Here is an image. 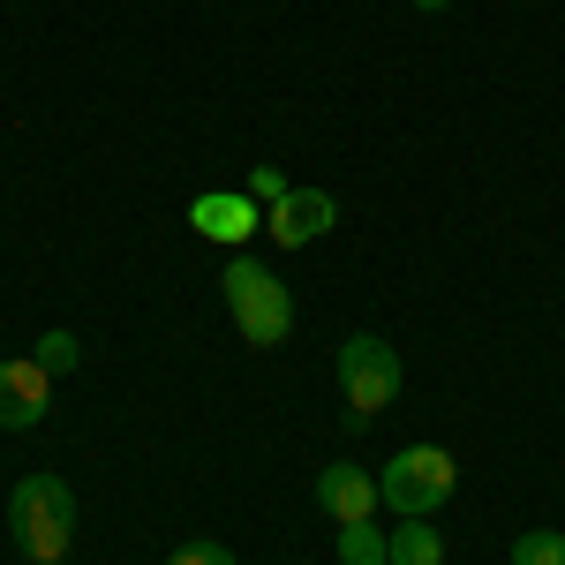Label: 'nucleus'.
Segmentation results:
<instances>
[{
  "instance_id": "nucleus-1",
  "label": "nucleus",
  "mask_w": 565,
  "mask_h": 565,
  "mask_svg": "<svg viewBox=\"0 0 565 565\" xmlns=\"http://www.w3.org/2000/svg\"><path fill=\"white\" fill-rule=\"evenodd\" d=\"M8 521H15V543L31 565H61L68 558V535H76V498L61 476H23L15 498H8Z\"/></svg>"
},
{
  "instance_id": "nucleus-2",
  "label": "nucleus",
  "mask_w": 565,
  "mask_h": 565,
  "mask_svg": "<svg viewBox=\"0 0 565 565\" xmlns=\"http://www.w3.org/2000/svg\"><path fill=\"white\" fill-rule=\"evenodd\" d=\"M218 287H226L234 332H242L249 348H279V340L295 332V295H287V279H279V271H264L257 257H234Z\"/></svg>"
},
{
  "instance_id": "nucleus-3",
  "label": "nucleus",
  "mask_w": 565,
  "mask_h": 565,
  "mask_svg": "<svg viewBox=\"0 0 565 565\" xmlns=\"http://www.w3.org/2000/svg\"><path fill=\"white\" fill-rule=\"evenodd\" d=\"M452 482H460V468H452L445 445H407V452H392L385 476H377V505H392L399 521H430L437 505L452 498Z\"/></svg>"
},
{
  "instance_id": "nucleus-4",
  "label": "nucleus",
  "mask_w": 565,
  "mask_h": 565,
  "mask_svg": "<svg viewBox=\"0 0 565 565\" xmlns=\"http://www.w3.org/2000/svg\"><path fill=\"white\" fill-rule=\"evenodd\" d=\"M340 392H348V423H370L377 407L399 399V348H385L377 332L340 340Z\"/></svg>"
},
{
  "instance_id": "nucleus-5",
  "label": "nucleus",
  "mask_w": 565,
  "mask_h": 565,
  "mask_svg": "<svg viewBox=\"0 0 565 565\" xmlns=\"http://www.w3.org/2000/svg\"><path fill=\"white\" fill-rule=\"evenodd\" d=\"M332 218H340V204H332L324 189H287V196L271 204V218H264V234H271L279 249H309L317 234H332Z\"/></svg>"
},
{
  "instance_id": "nucleus-6",
  "label": "nucleus",
  "mask_w": 565,
  "mask_h": 565,
  "mask_svg": "<svg viewBox=\"0 0 565 565\" xmlns=\"http://www.w3.org/2000/svg\"><path fill=\"white\" fill-rule=\"evenodd\" d=\"M45 407H53V377L39 362H0V430H39Z\"/></svg>"
},
{
  "instance_id": "nucleus-7",
  "label": "nucleus",
  "mask_w": 565,
  "mask_h": 565,
  "mask_svg": "<svg viewBox=\"0 0 565 565\" xmlns=\"http://www.w3.org/2000/svg\"><path fill=\"white\" fill-rule=\"evenodd\" d=\"M189 226H196L204 242H226V249H242V242L257 234L264 218H257V204H249L242 189H204V196L189 204Z\"/></svg>"
},
{
  "instance_id": "nucleus-8",
  "label": "nucleus",
  "mask_w": 565,
  "mask_h": 565,
  "mask_svg": "<svg viewBox=\"0 0 565 565\" xmlns=\"http://www.w3.org/2000/svg\"><path fill=\"white\" fill-rule=\"evenodd\" d=\"M317 505H324L340 527L377 521V476H370V468H354V460H332V468L317 476Z\"/></svg>"
},
{
  "instance_id": "nucleus-9",
  "label": "nucleus",
  "mask_w": 565,
  "mask_h": 565,
  "mask_svg": "<svg viewBox=\"0 0 565 565\" xmlns=\"http://www.w3.org/2000/svg\"><path fill=\"white\" fill-rule=\"evenodd\" d=\"M340 565H392V535L377 521L340 527Z\"/></svg>"
},
{
  "instance_id": "nucleus-10",
  "label": "nucleus",
  "mask_w": 565,
  "mask_h": 565,
  "mask_svg": "<svg viewBox=\"0 0 565 565\" xmlns=\"http://www.w3.org/2000/svg\"><path fill=\"white\" fill-rule=\"evenodd\" d=\"M392 565H445V535L423 527V521L392 527Z\"/></svg>"
},
{
  "instance_id": "nucleus-11",
  "label": "nucleus",
  "mask_w": 565,
  "mask_h": 565,
  "mask_svg": "<svg viewBox=\"0 0 565 565\" xmlns=\"http://www.w3.org/2000/svg\"><path fill=\"white\" fill-rule=\"evenodd\" d=\"M31 362H39L45 377H68V370H76V362H84V340H76V332H61V324H53V332H45V340H39V354H31Z\"/></svg>"
},
{
  "instance_id": "nucleus-12",
  "label": "nucleus",
  "mask_w": 565,
  "mask_h": 565,
  "mask_svg": "<svg viewBox=\"0 0 565 565\" xmlns=\"http://www.w3.org/2000/svg\"><path fill=\"white\" fill-rule=\"evenodd\" d=\"M513 565H565V535L558 527H527L513 543Z\"/></svg>"
},
{
  "instance_id": "nucleus-13",
  "label": "nucleus",
  "mask_w": 565,
  "mask_h": 565,
  "mask_svg": "<svg viewBox=\"0 0 565 565\" xmlns=\"http://www.w3.org/2000/svg\"><path fill=\"white\" fill-rule=\"evenodd\" d=\"M287 189H295V181L279 174V167H249V181H242V196H249V204H264V212H271Z\"/></svg>"
},
{
  "instance_id": "nucleus-14",
  "label": "nucleus",
  "mask_w": 565,
  "mask_h": 565,
  "mask_svg": "<svg viewBox=\"0 0 565 565\" xmlns=\"http://www.w3.org/2000/svg\"><path fill=\"white\" fill-rule=\"evenodd\" d=\"M167 565H242V558H234L226 543H181V551H174Z\"/></svg>"
},
{
  "instance_id": "nucleus-15",
  "label": "nucleus",
  "mask_w": 565,
  "mask_h": 565,
  "mask_svg": "<svg viewBox=\"0 0 565 565\" xmlns=\"http://www.w3.org/2000/svg\"><path fill=\"white\" fill-rule=\"evenodd\" d=\"M415 8H445V0H415Z\"/></svg>"
}]
</instances>
